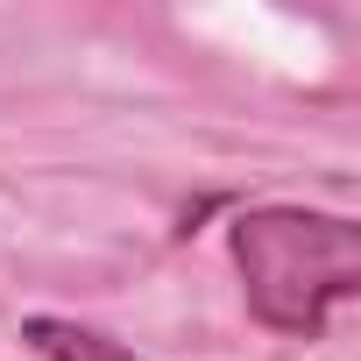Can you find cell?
<instances>
[{"label":"cell","instance_id":"7a4b0ae2","mask_svg":"<svg viewBox=\"0 0 361 361\" xmlns=\"http://www.w3.org/2000/svg\"><path fill=\"white\" fill-rule=\"evenodd\" d=\"M22 340H29L43 361H135L128 347H114L106 333L71 326V319H29V326H22Z\"/></svg>","mask_w":361,"mask_h":361},{"label":"cell","instance_id":"6da1fadb","mask_svg":"<svg viewBox=\"0 0 361 361\" xmlns=\"http://www.w3.org/2000/svg\"><path fill=\"white\" fill-rule=\"evenodd\" d=\"M248 312L269 333L319 340L326 312L361 290V234L340 213H298V206H262L227 227Z\"/></svg>","mask_w":361,"mask_h":361}]
</instances>
